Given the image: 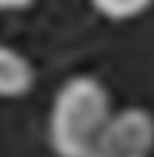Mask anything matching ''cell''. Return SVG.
Returning a JSON list of instances; mask_svg holds the SVG:
<instances>
[{
  "label": "cell",
  "mask_w": 154,
  "mask_h": 157,
  "mask_svg": "<svg viewBox=\"0 0 154 157\" xmlns=\"http://www.w3.org/2000/svg\"><path fill=\"white\" fill-rule=\"evenodd\" d=\"M111 97L92 75H74L57 89L49 112V143L57 157H88L106 132Z\"/></svg>",
  "instance_id": "obj_1"
},
{
  "label": "cell",
  "mask_w": 154,
  "mask_h": 157,
  "mask_svg": "<svg viewBox=\"0 0 154 157\" xmlns=\"http://www.w3.org/2000/svg\"><path fill=\"white\" fill-rule=\"evenodd\" d=\"M154 149V117L140 106L114 112L88 157H148Z\"/></svg>",
  "instance_id": "obj_2"
},
{
  "label": "cell",
  "mask_w": 154,
  "mask_h": 157,
  "mask_svg": "<svg viewBox=\"0 0 154 157\" xmlns=\"http://www.w3.org/2000/svg\"><path fill=\"white\" fill-rule=\"evenodd\" d=\"M34 86V69L29 57L0 43V97H23Z\"/></svg>",
  "instance_id": "obj_3"
},
{
  "label": "cell",
  "mask_w": 154,
  "mask_h": 157,
  "mask_svg": "<svg viewBox=\"0 0 154 157\" xmlns=\"http://www.w3.org/2000/svg\"><path fill=\"white\" fill-rule=\"evenodd\" d=\"M94 9L106 14L108 20H131V17L148 12L151 3H146V0H97Z\"/></svg>",
  "instance_id": "obj_4"
},
{
  "label": "cell",
  "mask_w": 154,
  "mask_h": 157,
  "mask_svg": "<svg viewBox=\"0 0 154 157\" xmlns=\"http://www.w3.org/2000/svg\"><path fill=\"white\" fill-rule=\"evenodd\" d=\"M32 3H26V0H9V3H0L3 12H14V9H29Z\"/></svg>",
  "instance_id": "obj_5"
}]
</instances>
